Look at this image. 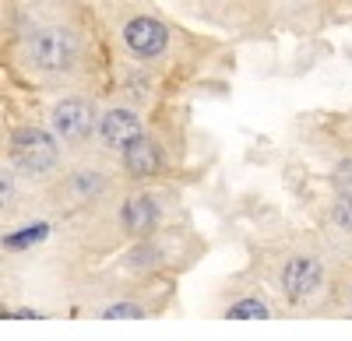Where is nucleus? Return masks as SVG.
<instances>
[{
    "label": "nucleus",
    "mask_w": 352,
    "mask_h": 341,
    "mask_svg": "<svg viewBox=\"0 0 352 341\" xmlns=\"http://www.w3.org/2000/svg\"><path fill=\"white\" fill-rule=\"evenodd\" d=\"M11 155L25 173H46L56 162V141L39 127H18L11 134Z\"/></svg>",
    "instance_id": "1"
},
{
    "label": "nucleus",
    "mask_w": 352,
    "mask_h": 341,
    "mask_svg": "<svg viewBox=\"0 0 352 341\" xmlns=\"http://www.w3.org/2000/svg\"><path fill=\"white\" fill-rule=\"evenodd\" d=\"M96 127V109L85 99H60L53 106V130L64 141H81Z\"/></svg>",
    "instance_id": "3"
},
{
    "label": "nucleus",
    "mask_w": 352,
    "mask_h": 341,
    "mask_svg": "<svg viewBox=\"0 0 352 341\" xmlns=\"http://www.w3.org/2000/svg\"><path fill=\"white\" fill-rule=\"evenodd\" d=\"M331 218H335V225H342V229H352V193H342L338 197Z\"/></svg>",
    "instance_id": "12"
},
{
    "label": "nucleus",
    "mask_w": 352,
    "mask_h": 341,
    "mask_svg": "<svg viewBox=\"0 0 352 341\" xmlns=\"http://www.w3.org/2000/svg\"><path fill=\"white\" fill-rule=\"evenodd\" d=\"M141 317H144V309L134 303H113L102 309V320H141Z\"/></svg>",
    "instance_id": "11"
},
{
    "label": "nucleus",
    "mask_w": 352,
    "mask_h": 341,
    "mask_svg": "<svg viewBox=\"0 0 352 341\" xmlns=\"http://www.w3.org/2000/svg\"><path fill=\"white\" fill-rule=\"evenodd\" d=\"M99 137L106 141L109 148H127V145H134L138 137H144L141 134V120L134 117L131 109H109L106 117L99 120Z\"/></svg>",
    "instance_id": "6"
},
{
    "label": "nucleus",
    "mask_w": 352,
    "mask_h": 341,
    "mask_svg": "<svg viewBox=\"0 0 352 341\" xmlns=\"http://www.w3.org/2000/svg\"><path fill=\"white\" fill-rule=\"evenodd\" d=\"M124 165H127L131 176H155L159 169H162V152H159L155 141L138 137L134 145L124 148Z\"/></svg>",
    "instance_id": "7"
},
{
    "label": "nucleus",
    "mask_w": 352,
    "mask_h": 341,
    "mask_svg": "<svg viewBox=\"0 0 352 341\" xmlns=\"http://www.w3.org/2000/svg\"><path fill=\"white\" fill-rule=\"evenodd\" d=\"M268 317H272V309L261 299H240L236 306L226 309V320H268Z\"/></svg>",
    "instance_id": "9"
},
{
    "label": "nucleus",
    "mask_w": 352,
    "mask_h": 341,
    "mask_svg": "<svg viewBox=\"0 0 352 341\" xmlns=\"http://www.w3.org/2000/svg\"><path fill=\"white\" fill-rule=\"evenodd\" d=\"M155 222H159V208L152 197H131V201L124 204V229L134 233V236H148L155 229Z\"/></svg>",
    "instance_id": "8"
},
{
    "label": "nucleus",
    "mask_w": 352,
    "mask_h": 341,
    "mask_svg": "<svg viewBox=\"0 0 352 341\" xmlns=\"http://www.w3.org/2000/svg\"><path fill=\"white\" fill-rule=\"evenodd\" d=\"M335 183H338L342 193H352V162H342L335 169Z\"/></svg>",
    "instance_id": "13"
},
{
    "label": "nucleus",
    "mask_w": 352,
    "mask_h": 341,
    "mask_svg": "<svg viewBox=\"0 0 352 341\" xmlns=\"http://www.w3.org/2000/svg\"><path fill=\"white\" fill-rule=\"evenodd\" d=\"M124 43L134 56H141V60H152V56H159L166 49V28L162 21L155 18H134L127 21L124 28Z\"/></svg>",
    "instance_id": "4"
},
{
    "label": "nucleus",
    "mask_w": 352,
    "mask_h": 341,
    "mask_svg": "<svg viewBox=\"0 0 352 341\" xmlns=\"http://www.w3.org/2000/svg\"><path fill=\"white\" fill-rule=\"evenodd\" d=\"M46 233H50V225H43V222L39 225H28V229H18V233L4 236V250H25V246L46 239Z\"/></svg>",
    "instance_id": "10"
},
{
    "label": "nucleus",
    "mask_w": 352,
    "mask_h": 341,
    "mask_svg": "<svg viewBox=\"0 0 352 341\" xmlns=\"http://www.w3.org/2000/svg\"><path fill=\"white\" fill-rule=\"evenodd\" d=\"M28 56L39 71H67L74 64V39L60 28H46V32H36L32 43H28Z\"/></svg>",
    "instance_id": "2"
},
{
    "label": "nucleus",
    "mask_w": 352,
    "mask_h": 341,
    "mask_svg": "<svg viewBox=\"0 0 352 341\" xmlns=\"http://www.w3.org/2000/svg\"><path fill=\"white\" fill-rule=\"evenodd\" d=\"M320 278H324V268L314 257H292L282 268V289L289 299H307L320 289Z\"/></svg>",
    "instance_id": "5"
}]
</instances>
